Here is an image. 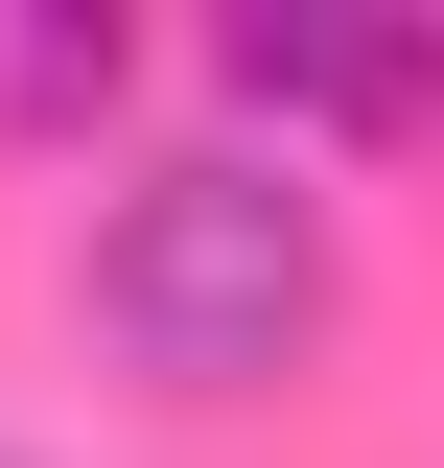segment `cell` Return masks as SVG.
<instances>
[{
	"instance_id": "cell-3",
	"label": "cell",
	"mask_w": 444,
	"mask_h": 468,
	"mask_svg": "<svg viewBox=\"0 0 444 468\" xmlns=\"http://www.w3.org/2000/svg\"><path fill=\"white\" fill-rule=\"evenodd\" d=\"M117 24H24V48H0V117H24V141H48V117H117Z\"/></svg>"
},
{
	"instance_id": "cell-1",
	"label": "cell",
	"mask_w": 444,
	"mask_h": 468,
	"mask_svg": "<svg viewBox=\"0 0 444 468\" xmlns=\"http://www.w3.org/2000/svg\"><path fill=\"white\" fill-rule=\"evenodd\" d=\"M70 304H94V351L141 399H280L328 351V304H351V234L280 141H164V165H117Z\"/></svg>"
},
{
	"instance_id": "cell-2",
	"label": "cell",
	"mask_w": 444,
	"mask_h": 468,
	"mask_svg": "<svg viewBox=\"0 0 444 468\" xmlns=\"http://www.w3.org/2000/svg\"><path fill=\"white\" fill-rule=\"evenodd\" d=\"M211 70H234V117H258L280 165H304V141H421V117H444V24H304V0H258V24H211Z\"/></svg>"
}]
</instances>
